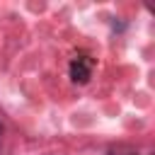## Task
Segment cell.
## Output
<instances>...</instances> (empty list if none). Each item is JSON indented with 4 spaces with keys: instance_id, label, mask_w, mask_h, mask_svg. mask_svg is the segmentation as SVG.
Masks as SVG:
<instances>
[{
    "instance_id": "cell-1",
    "label": "cell",
    "mask_w": 155,
    "mask_h": 155,
    "mask_svg": "<svg viewBox=\"0 0 155 155\" xmlns=\"http://www.w3.org/2000/svg\"><path fill=\"white\" fill-rule=\"evenodd\" d=\"M90 75H92V58L78 56V58L70 61V80H73V82L85 85V82L90 80Z\"/></svg>"
},
{
    "instance_id": "cell-2",
    "label": "cell",
    "mask_w": 155,
    "mask_h": 155,
    "mask_svg": "<svg viewBox=\"0 0 155 155\" xmlns=\"http://www.w3.org/2000/svg\"><path fill=\"white\" fill-rule=\"evenodd\" d=\"M0 136H2V124H0Z\"/></svg>"
},
{
    "instance_id": "cell-3",
    "label": "cell",
    "mask_w": 155,
    "mask_h": 155,
    "mask_svg": "<svg viewBox=\"0 0 155 155\" xmlns=\"http://www.w3.org/2000/svg\"><path fill=\"white\" fill-rule=\"evenodd\" d=\"M109 155H121V153H109Z\"/></svg>"
}]
</instances>
